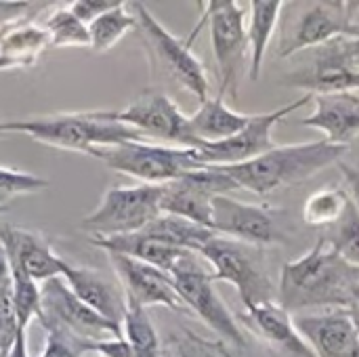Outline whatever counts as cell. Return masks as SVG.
I'll return each mask as SVG.
<instances>
[{
  "instance_id": "27",
  "label": "cell",
  "mask_w": 359,
  "mask_h": 357,
  "mask_svg": "<svg viewBox=\"0 0 359 357\" xmlns=\"http://www.w3.org/2000/svg\"><path fill=\"white\" fill-rule=\"evenodd\" d=\"M141 231L154 240H160L168 246L189 250V252H198L208 240H212L217 236V231H212L208 227H202L198 223H191V221L175 217V215H164V213Z\"/></svg>"
},
{
  "instance_id": "33",
  "label": "cell",
  "mask_w": 359,
  "mask_h": 357,
  "mask_svg": "<svg viewBox=\"0 0 359 357\" xmlns=\"http://www.w3.org/2000/svg\"><path fill=\"white\" fill-rule=\"evenodd\" d=\"M324 240L349 263L359 267V208L351 200L345 215L337 225L330 227V231L324 236Z\"/></svg>"
},
{
  "instance_id": "22",
  "label": "cell",
  "mask_w": 359,
  "mask_h": 357,
  "mask_svg": "<svg viewBox=\"0 0 359 357\" xmlns=\"http://www.w3.org/2000/svg\"><path fill=\"white\" fill-rule=\"evenodd\" d=\"M286 86L301 88L305 95H330V93H355L359 90V74L347 69L332 50L320 46L311 65L290 72L284 80Z\"/></svg>"
},
{
  "instance_id": "20",
  "label": "cell",
  "mask_w": 359,
  "mask_h": 357,
  "mask_svg": "<svg viewBox=\"0 0 359 357\" xmlns=\"http://www.w3.org/2000/svg\"><path fill=\"white\" fill-rule=\"evenodd\" d=\"M316 112L301 120L303 126L318 128L326 141L349 145L359 137V95L358 93H330L313 95Z\"/></svg>"
},
{
  "instance_id": "6",
  "label": "cell",
  "mask_w": 359,
  "mask_h": 357,
  "mask_svg": "<svg viewBox=\"0 0 359 357\" xmlns=\"http://www.w3.org/2000/svg\"><path fill=\"white\" fill-rule=\"evenodd\" d=\"M116 173L128 175L145 185H166L185 173L200 168L198 149L158 145L149 141H126L93 151Z\"/></svg>"
},
{
  "instance_id": "34",
  "label": "cell",
  "mask_w": 359,
  "mask_h": 357,
  "mask_svg": "<svg viewBox=\"0 0 359 357\" xmlns=\"http://www.w3.org/2000/svg\"><path fill=\"white\" fill-rule=\"evenodd\" d=\"M13 314L23 332H27L32 320L42 318L40 284L21 274H13Z\"/></svg>"
},
{
  "instance_id": "13",
  "label": "cell",
  "mask_w": 359,
  "mask_h": 357,
  "mask_svg": "<svg viewBox=\"0 0 359 357\" xmlns=\"http://www.w3.org/2000/svg\"><path fill=\"white\" fill-rule=\"evenodd\" d=\"M313 101L311 95H303L294 99L292 103L265 112V114H252L248 124L233 137L217 143H202L198 147V158L202 166H233L250 162L276 147L271 130L276 124H280L288 114L303 107L305 103Z\"/></svg>"
},
{
  "instance_id": "37",
  "label": "cell",
  "mask_w": 359,
  "mask_h": 357,
  "mask_svg": "<svg viewBox=\"0 0 359 357\" xmlns=\"http://www.w3.org/2000/svg\"><path fill=\"white\" fill-rule=\"evenodd\" d=\"M48 2H27V0H0V32L13 23L32 19Z\"/></svg>"
},
{
  "instance_id": "47",
  "label": "cell",
  "mask_w": 359,
  "mask_h": 357,
  "mask_svg": "<svg viewBox=\"0 0 359 357\" xmlns=\"http://www.w3.org/2000/svg\"><path fill=\"white\" fill-rule=\"evenodd\" d=\"M0 135H2V133H0Z\"/></svg>"
},
{
  "instance_id": "2",
  "label": "cell",
  "mask_w": 359,
  "mask_h": 357,
  "mask_svg": "<svg viewBox=\"0 0 359 357\" xmlns=\"http://www.w3.org/2000/svg\"><path fill=\"white\" fill-rule=\"evenodd\" d=\"M0 133H19L46 147L88 156H93L95 149L120 145L126 141H149L137 128L116 120L114 109H86L0 122Z\"/></svg>"
},
{
  "instance_id": "36",
  "label": "cell",
  "mask_w": 359,
  "mask_h": 357,
  "mask_svg": "<svg viewBox=\"0 0 359 357\" xmlns=\"http://www.w3.org/2000/svg\"><path fill=\"white\" fill-rule=\"evenodd\" d=\"M175 347L179 357H231L223 343L202 339L189 330L175 337Z\"/></svg>"
},
{
  "instance_id": "3",
  "label": "cell",
  "mask_w": 359,
  "mask_h": 357,
  "mask_svg": "<svg viewBox=\"0 0 359 357\" xmlns=\"http://www.w3.org/2000/svg\"><path fill=\"white\" fill-rule=\"evenodd\" d=\"M349 145H337L330 141L276 145L271 151L233 166H219L227 173L240 189H248L261 198L284 185L303 183L318 173L339 164Z\"/></svg>"
},
{
  "instance_id": "7",
  "label": "cell",
  "mask_w": 359,
  "mask_h": 357,
  "mask_svg": "<svg viewBox=\"0 0 359 357\" xmlns=\"http://www.w3.org/2000/svg\"><path fill=\"white\" fill-rule=\"evenodd\" d=\"M162 215V185H114L99 206L82 219V229L97 238L128 236Z\"/></svg>"
},
{
  "instance_id": "29",
  "label": "cell",
  "mask_w": 359,
  "mask_h": 357,
  "mask_svg": "<svg viewBox=\"0 0 359 357\" xmlns=\"http://www.w3.org/2000/svg\"><path fill=\"white\" fill-rule=\"evenodd\" d=\"M349 202L351 194L339 185L318 189L303 204V221L309 227H332L341 221Z\"/></svg>"
},
{
  "instance_id": "38",
  "label": "cell",
  "mask_w": 359,
  "mask_h": 357,
  "mask_svg": "<svg viewBox=\"0 0 359 357\" xmlns=\"http://www.w3.org/2000/svg\"><path fill=\"white\" fill-rule=\"evenodd\" d=\"M122 0H74V2H69L67 6H69V11L82 21V23H90V21H95L99 15H103V13H107V11H111L114 6H118Z\"/></svg>"
},
{
  "instance_id": "32",
  "label": "cell",
  "mask_w": 359,
  "mask_h": 357,
  "mask_svg": "<svg viewBox=\"0 0 359 357\" xmlns=\"http://www.w3.org/2000/svg\"><path fill=\"white\" fill-rule=\"evenodd\" d=\"M40 326L44 328V347L38 357H84L95 351V345L99 341H84L65 328L40 320Z\"/></svg>"
},
{
  "instance_id": "39",
  "label": "cell",
  "mask_w": 359,
  "mask_h": 357,
  "mask_svg": "<svg viewBox=\"0 0 359 357\" xmlns=\"http://www.w3.org/2000/svg\"><path fill=\"white\" fill-rule=\"evenodd\" d=\"M21 332L23 330L19 328L13 309L0 307V357H6L13 351V347H15Z\"/></svg>"
},
{
  "instance_id": "23",
  "label": "cell",
  "mask_w": 359,
  "mask_h": 357,
  "mask_svg": "<svg viewBox=\"0 0 359 357\" xmlns=\"http://www.w3.org/2000/svg\"><path fill=\"white\" fill-rule=\"evenodd\" d=\"M46 48H50V38L44 25L32 19L13 23L0 32V72L34 67Z\"/></svg>"
},
{
  "instance_id": "9",
  "label": "cell",
  "mask_w": 359,
  "mask_h": 357,
  "mask_svg": "<svg viewBox=\"0 0 359 357\" xmlns=\"http://www.w3.org/2000/svg\"><path fill=\"white\" fill-rule=\"evenodd\" d=\"M196 252L185 257L172 271V282L185 309H191L208 328H212L225 343L246 347V339L227 305L215 292L212 276L196 261Z\"/></svg>"
},
{
  "instance_id": "21",
  "label": "cell",
  "mask_w": 359,
  "mask_h": 357,
  "mask_svg": "<svg viewBox=\"0 0 359 357\" xmlns=\"http://www.w3.org/2000/svg\"><path fill=\"white\" fill-rule=\"evenodd\" d=\"M61 278L84 305H88L105 320L122 326L126 314V299L120 286L109 282L93 267H76L72 263H67Z\"/></svg>"
},
{
  "instance_id": "41",
  "label": "cell",
  "mask_w": 359,
  "mask_h": 357,
  "mask_svg": "<svg viewBox=\"0 0 359 357\" xmlns=\"http://www.w3.org/2000/svg\"><path fill=\"white\" fill-rule=\"evenodd\" d=\"M0 307L13 309V267L2 244H0Z\"/></svg>"
},
{
  "instance_id": "4",
  "label": "cell",
  "mask_w": 359,
  "mask_h": 357,
  "mask_svg": "<svg viewBox=\"0 0 359 357\" xmlns=\"http://www.w3.org/2000/svg\"><path fill=\"white\" fill-rule=\"evenodd\" d=\"M133 13L137 17V29L149 50V57L158 69H162L172 82H177L181 88L191 93L200 103L210 99V82L204 63L191 53V40L204 25L196 27V32L183 40L175 34H170L143 2H133Z\"/></svg>"
},
{
  "instance_id": "16",
  "label": "cell",
  "mask_w": 359,
  "mask_h": 357,
  "mask_svg": "<svg viewBox=\"0 0 359 357\" xmlns=\"http://www.w3.org/2000/svg\"><path fill=\"white\" fill-rule=\"evenodd\" d=\"M107 257L118 276V284L124 292L126 303H133L143 309L147 307H168L172 311L185 309L170 274L124 255L107 252Z\"/></svg>"
},
{
  "instance_id": "43",
  "label": "cell",
  "mask_w": 359,
  "mask_h": 357,
  "mask_svg": "<svg viewBox=\"0 0 359 357\" xmlns=\"http://www.w3.org/2000/svg\"><path fill=\"white\" fill-rule=\"evenodd\" d=\"M25 335H27V332H21V335H19V339H17L13 351L6 357H29L27 356V339H25Z\"/></svg>"
},
{
  "instance_id": "45",
  "label": "cell",
  "mask_w": 359,
  "mask_h": 357,
  "mask_svg": "<svg viewBox=\"0 0 359 357\" xmlns=\"http://www.w3.org/2000/svg\"><path fill=\"white\" fill-rule=\"evenodd\" d=\"M6 210H8V204H2V206H0V215H4Z\"/></svg>"
},
{
  "instance_id": "26",
  "label": "cell",
  "mask_w": 359,
  "mask_h": 357,
  "mask_svg": "<svg viewBox=\"0 0 359 357\" xmlns=\"http://www.w3.org/2000/svg\"><path fill=\"white\" fill-rule=\"evenodd\" d=\"M282 6H284L282 0H252L250 2V23L246 27V34H248V44H250L248 76L252 82H257L261 76L263 61H265L271 36L278 27Z\"/></svg>"
},
{
  "instance_id": "18",
  "label": "cell",
  "mask_w": 359,
  "mask_h": 357,
  "mask_svg": "<svg viewBox=\"0 0 359 357\" xmlns=\"http://www.w3.org/2000/svg\"><path fill=\"white\" fill-rule=\"evenodd\" d=\"M294 326L316 357H359V330L349 309L297 316Z\"/></svg>"
},
{
  "instance_id": "11",
  "label": "cell",
  "mask_w": 359,
  "mask_h": 357,
  "mask_svg": "<svg viewBox=\"0 0 359 357\" xmlns=\"http://www.w3.org/2000/svg\"><path fill=\"white\" fill-rule=\"evenodd\" d=\"M240 189L219 166H200L162 185V213L212 229V200Z\"/></svg>"
},
{
  "instance_id": "5",
  "label": "cell",
  "mask_w": 359,
  "mask_h": 357,
  "mask_svg": "<svg viewBox=\"0 0 359 357\" xmlns=\"http://www.w3.org/2000/svg\"><path fill=\"white\" fill-rule=\"evenodd\" d=\"M196 255L212 265V282H229L236 286L244 309L273 301L276 286L269 278L267 263L259 246L217 234Z\"/></svg>"
},
{
  "instance_id": "44",
  "label": "cell",
  "mask_w": 359,
  "mask_h": 357,
  "mask_svg": "<svg viewBox=\"0 0 359 357\" xmlns=\"http://www.w3.org/2000/svg\"><path fill=\"white\" fill-rule=\"evenodd\" d=\"M349 309H351V311H359V286L355 288V292H353V303H351Z\"/></svg>"
},
{
  "instance_id": "25",
  "label": "cell",
  "mask_w": 359,
  "mask_h": 357,
  "mask_svg": "<svg viewBox=\"0 0 359 357\" xmlns=\"http://www.w3.org/2000/svg\"><path fill=\"white\" fill-rule=\"evenodd\" d=\"M250 116L252 114H244V112H236L227 107L225 99L217 95L215 99L200 103V109L194 116H189V122H191L194 135L200 141L217 143V141H225L238 135L248 124Z\"/></svg>"
},
{
  "instance_id": "42",
  "label": "cell",
  "mask_w": 359,
  "mask_h": 357,
  "mask_svg": "<svg viewBox=\"0 0 359 357\" xmlns=\"http://www.w3.org/2000/svg\"><path fill=\"white\" fill-rule=\"evenodd\" d=\"M337 166L345 177V183H347V187L351 191V200L355 202V206L359 208V168L351 166V164H345V162H339Z\"/></svg>"
},
{
  "instance_id": "30",
  "label": "cell",
  "mask_w": 359,
  "mask_h": 357,
  "mask_svg": "<svg viewBox=\"0 0 359 357\" xmlns=\"http://www.w3.org/2000/svg\"><path fill=\"white\" fill-rule=\"evenodd\" d=\"M122 330H124L126 343L130 345L133 357H162L160 339L147 316V309L126 303Z\"/></svg>"
},
{
  "instance_id": "12",
  "label": "cell",
  "mask_w": 359,
  "mask_h": 357,
  "mask_svg": "<svg viewBox=\"0 0 359 357\" xmlns=\"http://www.w3.org/2000/svg\"><path fill=\"white\" fill-rule=\"evenodd\" d=\"M114 116L116 120L137 128L143 137L175 143V147L198 149L204 143L194 135L191 122L179 105L160 90L141 93L126 107L114 109Z\"/></svg>"
},
{
  "instance_id": "46",
  "label": "cell",
  "mask_w": 359,
  "mask_h": 357,
  "mask_svg": "<svg viewBox=\"0 0 359 357\" xmlns=\"http://www.w3.org/2000/svg\"><path fill=\"white\" fill-rule=\"evenodd\" d=\"M88 357H103L101 353H88Z\"/></svg>"
},
{
  "instance_id": "40",
  "label": "cell",
  "mask_w": 359,
  "mask_h": 357,
  "mask_svg": "<svg viewBox=\"0 0 359 357\" xmlns=\"http://www.w3.org/2000/svg\"><path fill=\"white\" fill-rule=\"evenodd\" d=\"M332 55L351 72L359 74V36L358 38H343V40H334L330 44H326Z\"/></svg>"
},
{
  "instance_id": "28",
  "label": "cell",
  "mask_w": 359,
  "mask_h": 357,
  "mask_svg": "<svg viewBox=\"0 0 359 357\" xmlns=\"http://www.w3.org/2000/svg\"><path fill=\"white\" fill-rule=\"evenodd\" d=\"M133 29H137V17L135 13H128L126 2H120L118 6L88 23L90 48L95 53H107Z\"/></svg>"
},
{
  "instance_id": "8",
  "label": "cell",
  "mask_w": 359,
  "mask_h": 357,
  "mask_svg": "<svg viewBox=\"0 0 359 357\" xmlns=\"http://www.w3.org/2000/svg\"><path fill=\"white\" fill-rule=\"evenodd\" d=\"M202 21L210 27L212 53L219 69V97H231L238 101L240 80L244 63H250V44L244 25L246 11L233 0H208L204 2Z\"/></svg>"
},
{
  "instance_id": "19",
  "label": "cell",
  "mask_w": 359,
  "mask_h": 357,
  "mask_svg": "<svg viewBox=\"0 0 359 357\" xmlns=\"http://www.w3.org/2000/svg\"><path fill=\"white\" fill-rule=\"evenodd\" d=\"M242 322L273 349L292 357H316L294 326V318L280 303H261L244 311Z\"/></svg>"
},
{
  "instance_id": "35",
  "label": "cell",
  "mask_w": 359,
  "mask_h": 357,
  "mask_svg": "<svg viewBox=\"0 0 359 357\" xmlns=\"http://www.w3.org/2000/svg\"><path fill=\"white\" fill-rule=\"evenodd\" d=\"M50 183L38 175L32 173H23L17 168H6L0 166V206L8 204V198L15 196H29V194H42L44 189H48Z\"/></svg>"
},
{
  "instance_id": "1",
  "label": "cell",
  "mask_w": 359,
  "mask_h": 357,
  "mask_svg": "<svg viewBox=\"0 0 359 357\" xmlns=\"http://www.w3.org/2000/svg\"><path fill=\"white\" fill-rule=\"evenodd\" d=\"M358 286V265L343 259L322 236L311 250L282 267L278 295L290 314L313 307L349 309Z\"/></svg>"
},
{
  "instance_id": "15",
  "label": "cell",
  "mask_w": 359,
  "mask_h": 357,
  "mask_svg": "<svg viewBox=\"0 0 359 357\" xmlns=\"http://www.w3.org/2000/svg\"><path fill=\"white\" fill-rule=\"evenodd\" d=\"M212 231L259 248L284 240L282 227L269 208L240 202L231 196H217L212 200Z\"/></svg>"
},
{
  "instance_id": "24",
  "label": "cell",
  "mask_w": 359,
  "mask_h": 357,
  "mask_svg": "<svg viewBox=\"0 0 359 357\" xmlns=\"http://www.w3.org/2000/svg\"><path fill=\"white\" fill-rule=\"evenodd\" d=\"M93 244L105 252H116L124 255L137 261H143L147 265H154L166 274H170L185 257H189V250H181L175 246H168L160 240L149 238L143 231L128 234V236H116V238H97Z\"/></svg>"
},
{
  "instance_id": "31",
  "label": "cell",
  "mask_w": 359,
  "mask_h": 357,
  "mask_svg": "<svg viewBox=\"0 0 359 357\" xmlns=\"http://www.w3.org/2000/svg\"><path fill=\"white\" fill-rule=\"evenodd\" d=\"M44 29L48 32L50 48H82V46H90L88 25L82 23L69 11V6L55 8L48 15V19H46Z\"/></svg>"
},
{
  "instance_id": "14",
  "label": "cell",
  "mask_w": 359,
  "mask_h": 357,
  "mask_svg": "<svg viewBox=\"0 0 359 357\" xmlns=\"http://www.w3.org/2000/svg\"><path fill=\"white\" fill-rule=\"evenodd\" d=\"M42 297V318L53 322L67 332L84 339V341H107V339H124V330L120 324H114L84 305L65 284L63 278H53L40 284ZM38 320V322H40Z\"/></svg>"
},
{
  "instance_id": "17",
  "label": "cell",
  "mask_w": 359,
  "mask_h": 357,
  "mask_svg": "<svg viewBox=\"0 0 359 357\" xmlns=\"http://www.w3.org/2000/svg\"><path fill=\"white\" fill-rule=\"evenodd\" d=\"M0 244L8 255L13 274H21L38 284L61 278L67 267V261H63L38 231L0 223Z\"/></svg>"
},
{
  "instance_id": "10",
  "label": "cell",
  "mask_w": 359,
  "mask_h": 357,
  "mask_svg": "<svg viewBox=\"0 0 359 357\" xmlns=\"http://www.w3.org/2000/svg\"><path fill=\"white\" fill-rule=\"evenodd\" d=\"M358 2L328 0L313 2L303 11L297 21L282 34L278 57L286 59L311 46H324L343 38H358L359 25L353 21Z\"/></svg>"
}]
</instances>
